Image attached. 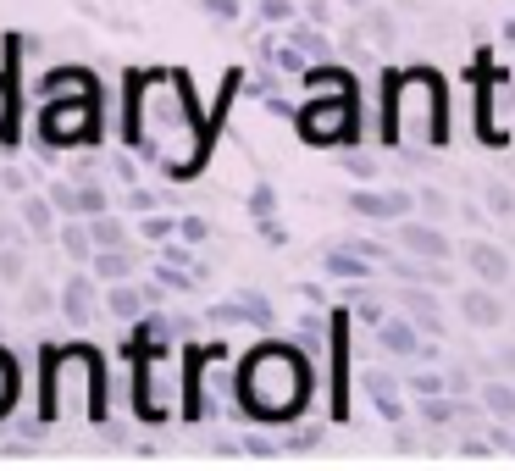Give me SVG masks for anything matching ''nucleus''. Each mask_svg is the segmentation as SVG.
<instances>
[{"label":"nucleus","instance_id":"obj_4","mask_svg":"<svg viewBox=\"0 0 515 471\" xmlns=\"http://www.w3.org/2000/svg\"><path fill=\"white\" fill-rule=\"evenodd\" d=\"M444 122H449L444 84L432 73L410 67V73L388 78V139L432 150V145H444Z\"/></svg>","mask_w":515,"mask_h":471},{"label":"nucleus","instance_id":"obj_6","mask_svg":"<svg viewBox=\"0 0 515 471\" xmlns=\"http://www.w3.org/2000/svg\"><path fill=\"white\" fill-rule=\"evenodd\" d=\"M305 145H349L360 133V106H355V89H333V95H311L294 117Z\"/></svg>","mask_w":515,"mask_h":471},{"label":"nucleus","instance_id":"obj_3","mask_svg":"<svg viewBox=\"0 0 515 471\" xmlns=\"http://www.w3.org/2000/svg\"><path fill=\"white\" fill-rule=\"evenodd\" d=\"M39 411H45L50 422H67V416H89V422H100V416H106V366H100V355L84 350V344L45 350Z\"/></svg>","mask_w":515,"mask_h":471},{"label":"nucleus","instance_id":"obj_11","mask_svg":"<svg viewBox=\"0 0 515 471\" xmlns=\"http://www.w3.org/2000/svg\"><path fill=\"white\" fill-rule=\"evenodd\" d=\"M394 239H399V250H405V255H421V261H449V255H455V244L432 228V222H410L405 217L394 228Z\"/></svg>","mask_w":515,"mask_h":471},{"label":"nucleus","instance_id":"obj_33","mask_svg":"<svg viewBox=\"0 0 515 471\" xmlns=\"http://www.w3.org/2000/svg\"><path fill=\"white\" fill-rule=\"evenodd\" d=\"M349 172H360V178H377V172H383V161H377V156H349Z\"/></svg>","mask_w":515,"mask_h":471},{"label":"nucleus","instance_id":"obj_7","mask_svg":"<svg viewBox=\"0 0 515 471\" xmlns=\"http://www.w3.org/2000/svg\"><path fill=\"white\" fill-rule=\"evenodd\" d=\"M95 128H100V100L95 95H50L45 100V117H39L45 145H84Z\"/></svg>","mask_w":515,"mask_h":471},{"label":"nucleus","instance_id":"obj_38","mask_svg":"<svg viewBox=\"0 0 515 471\" xmlns=\"http://www.w3.org/2000/svg\"><path fill=\"white\" fill-rule=\"evenodd\" d=\"M510 455H515V433H510Z\"/></svg>","mask_w":515,"mask_h":471},{"label":"nucleus","instance_id":"obj_16","mask_svg":"<svg viewBox=\"0 0 515 471\" xmlns=\"http://www.w3.org/2000/svg\"><path fill=\"white\" fill-rule=\"evenodd\" d=\"M17 117H23V89H17L12 67H0V139L17 128Z\"/></svg>","mask_w":515,"mask_h":471},{"label":"nucleus","instance_id":"obj_31","mask_svg":"<svg viewBox=\"0 0 515 471\" xmlns=\"http://www.w3.org/2000/svg\"><path fill=\"white\" fill-rule=\"evenodd\" d=\"M493 366H499L504 377H515V339H504L499 350H493Z\"/></svg>","mask_w":515,"mask_h":471},{"label":"nucleus","instance_id":"obj_28","mask_svg":"<svg viewBox=\"0 0 515 471\" xmlns=\"http://www.w3.org/2000/svg\"><path fill=\"white\" fill-rule=\"evenodd\" d=\"M0 283H23V255L0 250Z\"/></svg>","mask_w":515,"mask_h":471},{"label":"nucleus","instance_id":"obj_24","mask_svg":"<svg viewBox=\"0 0 515 471\" xmlns=\"http://www.w3.org/2000/svg\"><path fill=\"white\" fill-rule=\"evenodd\" d=\"M56 200H23V222H28V233H50L56 228Z\"/></svg>","mask_w":515,"mask_h":471},{"label":"nucleus","instance_id":"obj_18","mask_svg":"<svg viewBox=\"0 0 515 471\" xmlns=\"http://www.w3.org/2000/svg\"><path fill=\"white\" fill-rule=\"evenodd\" d=\"M89 272L100 283H122V278H133V255L128 250H95L89 255Z\"/></svg>","mask_w":515,"mask_h":471},{"label":"nucleus","instance_id":"obj_22","mask_svg":"<svg viewBox=\"0 0 515 471\" xmlns=\"http://www.w3.org/2000/svg\"><path fill=\"white\" fill-rule=\"evenodd\" d=\"M482 206H488V217L510 222L515 217V189L510 183H488V189H482Z\"/></svg>","mask_w":515,"mask_h":471},{"label":"nucleus","instance_id":"obj_37","mask_svg":"<svg viewBox=\"0 0 515 471\" xmlns=\"http://www.w3.org/2000/svg\"><path fill=\"white\" fill-rule=\"evenodd\" d=\"M6 239H12V228H6V222H0V250H6Z\"/></svg>","mask_w":515,"mask_h":471},{"label":"nucleus","instance_id":"obj_27","mask_svg":"<svg viewBox=\"0 0 515 471\" xmlns=\"http://www.w3.org/2000/svg\"><path fill=\"white\" fill-rule=\"evenodd\" d=\"M144 239H172V233H178V217H144Z\"/></svg>","mask_w":515,"mask_h":471},{"label":"nucleus","instance_id":"obj_5","mask_svg":"<svg viewBox=\"0 0 515 471\" xmlns=\"http://www.w3.org/2000/svg\"><path fill=\"white\" fill-rule=\"evenodd\" d=\"M189 405V355L144 339L133 355V411L139 422H172Z\"/></svg>","mask_w":515,"mask_h":471},{"label":"nucleus","instance_id":"obj_26","mask_svg":"<svg viewBox=\"0 0 515 471\" xmlns=\"http://www.w3.org/2000/svg\"><path fill=\"white\" fill-rule=\"evenodd\" d=\"M327 272H338V278H366L372 266H360V255H327Z\"/></svg>","mask_w":515,"mask_h":471},{"label":"nucleus","instance_id":"obj_19","mask_svg":"<svg viewBox=\"0 0 515 471\" xmlns=\"http://www.w3.org/2000/svg\"><path fill=\"white\" fill-rule=\"evenodd\" d=\"M17 394H23V372H17L12 350H0V416L17 405Z\"/></svg>","mask_w":515,"mask_h":471},{"label":"nucleus","instance_id":"obj_30","mask_svg":"<svg viewBox=\"0 0 515 471\" xmlns=\"http://www.w3.org/2000/svg\"><path fill=\"white\" fill-rule=\"evenodd\" d=\"M205 233H211V228H205V222H200V217H178V239H189V244H200V239H205Z\"/></svg>","mask_w":515,"mask_h":471},{"label":"nucleus","instance_id":"obj_10","mask_svg":"<svg viewBox=\"0 0 515 471\" xmlns=\"http://www.w3.org/2000/svg\"><path fill=\"white\" fill-rule=\"evenodd\" d=\"M466 266H471V278L477 283H493V289H510V278H515V261H510V250L504 244H493V239H477L466 250Z\"/></svg>","mask_w":515,"mask_h":471},{"label":"nucleus","instance_id":"obj_39","mask_svg":"<svg viewBox=\"0 0 515 471\" xmlns=\"http://www.w3.org/2000/svg\"><path fill=\"white\" fill-rule=\"evenodd\" d=\"M510 294H515V278H510Z\"/></svg>","mask_w":515,"mask_h":471},{"label":"nucleus","instance_id":"obj_2","mask_svg":"<svg viewBox=\"0 0 515 471\" xmlns=\"http://www.w3.org/2000/svg\"><path fill=\"white\" fill-rule=\"evenodd\" d=\"M311 399V361L294 344H255L239 361V405L255 422H294Z\"/></svg>","mask_w":515,"mask_h":471},{"label":"nucleus","instance_id":"obj_29","mask_svg":"<svg viewBox=\"0 0 515 471\" xmlns=\"http://www.w3.org/2000/svg\"><path fill=\"white\" fill-rule=\"evenodd\" d=\"M416 206H421V211H427V217H449V211H455V206H449V200H444V194H438V189H427V194H416Z\"/></svg>","mask_w":515,"mask_h":471},{"label":"nucleus","instance_id":"obj_21","mask_svg":"<svg viewBox=\"0 0 515 471\" xmlns=\"http://www.w3.org/2000/svg\"><path fill=\"white\" fill-rule=\"evenodd\" d=\"M366 388H372V399H377V411L388 416V422H399V416H405V405H399V388H394V377H366Z\"/></svg>","mask_w":515,"mask_h":471},{"label":"nucleus","instance_id":"obj_32","mask_svg":"<svg viewBox=\"0 0 515 471\" xmlns=\"http://www.w3.org/2000/svg\"><path fill=\"white\" fill-rule=\"evenodd\" d=\"M205 12H211L216 23H233V17H239V0H205Z\"/></svg>","mask_w":515,"mask_h":471},{"label":"nucleus","instance_id":"obj_34","mask_svg":"<svg viewBox=\"0 0 515 471\" xmlns=\"http://www.w3.org/2000/svg\"><path fill=\"white\" fill-rule=\"evenodd\" d=\"M261 12H266V23H288V0H266Z\"/></svg>","mask_w":515,"mask_h":471},{"label":"nucleus","instance_id":"obj_35","mask_svg":"<svg viewBox=\"0 0 515 471\" xmlns=\"http://www.w3.org/2000/svg\"><path fill=\"white\" fill-rule=\"evenodd\" d=\"M344 6H349V12H366V6H372V0H344Z\"/></svg>","mask_w":515,"mask_h":471},{"label":"nucleus","instance_id":"obj_14","mask_svg":"<svg viewBox=\"0 0 515 471\" xmlns=\"http://www.w3.org/2000/svg\"><path fill=\"white\" fill-rule=\"evenodd\" d=\"M477 399H482V411H488L493 422H515V383L510 377H488V383L477 388Z\"/></svg>","mask_w":515,"mask_h":471},{"label":"nucleus","instance_id":"obj_15","mask_svg":"<svg viewBox=\"0 0 515 471\" xmlns=\"http://www.w3.org/2000/svg\"><path fill=\"white\" fill-rule=\"evenodd\" d=\"M95 305H100V294H95V272H89V278H72L67 289H61V311H67L72 322H89V316H95Z\"/></svg>","mask_w":515,"mask_h":471},{"label":"nucleus","instance_id":"obj_12","mask_svg":"<svg viewBox=\"0 0 515 471\" xmlns=\"http://www.w3.org/2000/svg\"><path fill=\"white\" fill-rule=\"evenodd\" d=\"M349 211L355 217H388V222H405L410 211H416V194H383V189H360L355 200H349Z\"/></svg>","mask_w":515,"mask_h":471},{"label":"nucleus","instance_id":"obj_20","mask_svg":"<svg viewBox=\"0 0 515 471\" xmlns=\"http://www.w3.org/2000/svg\"><path fill=\"white\" fill-rule=\"evenodd\" d=\"M45 95H95V78L78 73V67H67V73H50L45 78Z\"/></svg>","mask_w":515,"mask_h":471},{"label":"nucleus","instance_id":"obj_1","mask_svg":"<svg viewBox=\"0 0 515 471\" xmlns=\"http://www.w3.org/2000/svg\"><path fill=\"white\" fill-rule=\"evenodd\" d=\"M211 128L200 122L183 73H133L128 89V145L167 178H189L205 161Z\"/></svg>","mask_w":515,"mask_h":471},{"label":"nucleus","instance_id":"obj_13","mask_svg":"<svg viewBox=\"0 0 515 471\" xmlns=\"http://www.w3.org/2000/svg\"><path fill=\"white\" fill-rule=\"evenodd\" d=\"M399 311L410 316V322H421L427 333H444V305H438V294L432 289H399Z\"/></svg>","mask_w":515,"mask_h":471},{"label":"nucleus","instance_id":"obj_8","mask_svg":"<svg viewBox=\"0 0 515 471\" xmlns=\"http://www.w3.org/2000/svg\"><path fill=\"white\" fill-rule=\"evenodd\" d=\"M477 133L488 145H510L515 139V78L488 73L477 89Z\"/></svg>","mask_w":515,"mask_h":471},{"label":"nucleus","instance_id":"obj_25","mask_svg":"<svg viewBox=\"0 0 515 471\" xmlns=\"http://www.w3.org/2000/svg\"><path fill=\"white\" fill-rule=\"evenodd\" d=\"M56 305H61V294L45 289V283H28V289H23V311L28 316H45V311H56Z\"/></svg>","mask_w":515,"mask_h":471},{"label":"nucleus","instance_id":"obj_36","mask_svg":"<svg viewBox=\"0 0 515 471\" xmlns=\"http://www.w3.org/2000/svg\"><path fill=\"white\" fill-rule=\"evenodd\" d=\"M394 6H399V12H416V0H394Z\"/></svg>","mask_w":515,"mask_h":471},{"label":"nucleus","instance_id":"obj_17","mask_svg":"<svg viewBox=\"0 0 515 471\" xmlns=\"http://www.w3.org/2000/svg\"><path fill=\"white\" fill-rule=\"evenodd\" d=\"M144 305H150V289H133L128 278L106 289V311H111V316H122V322H128V316H139Z\"/></svg>","mask_w":515,"mask_h":471},{"label":"nucleus","instance_id":"obj_23","mask_svg":"<svg viewBox=\"0 0 515 471\" xmlns=\"http://www.w3.org/2000/svg\"><path fill=\"white\" fill-rule=\"evenodd\" d=\"M89 233H95V250H128V228L111 217H95L89 222Z\"/></svg>","mask_w":515,"mask_h":471},{"label":"nucleus","instance_id":"obj_9","mask_svg":"<svg viewBox=\"0 0 515 471\" xmlns=\"http://www.w3.org/2000/svg\"><path fill=\"white\" fill-rule=\"evenodd\" d=\"M460 322L466 327H504L510 322L504 289H493V283H471V289L460 294Z\"/></svg>","mask_w":515,"mask_h":471}]
</instances>
